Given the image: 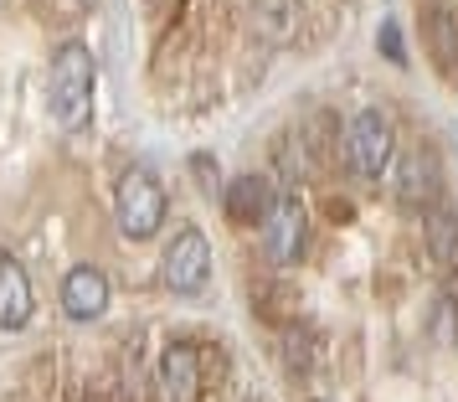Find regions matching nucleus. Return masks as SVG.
I'll return each mask as SVG.
<instances>
[{
    "mask_svg": "<svg viewBox=\"0 0 458 402\" xmlns=\"http://www.w3.org/2000/svg\"><path fill=\"white\" fill-rule=\"evenodd\" d=\"M93 88H98V63L83 42H63L47 67V108L63 129H83L93 114Z\"/></svg>",
    "mask_w": 458,
    "mask_h": 402,
    "instance_id": "f257e3e1",
    "label": "nucleus"
},
{
    "mask_svg": "<svg viewBox=\"0 0 458 402\" xmlns=\"http://www.w3.org/2000/svg\"><path fill=\"white\" fill-rule=\"evenodd\" d=\"M340 160L355 181H381L396 166V124L376 104L355 108L340 129Z\"/></svg>",
    "mask_w": 458,
    "mask_h": 402,
    "instance_id": "f03ea898",
    "label": "nucleus"
},
{
    "mask_svg": "<svg viewBox=\"0 0 458 402\" xmlns=\"http://www.w3.org/2000/svg\"><path fill=\"white\" fill-rule=\"evenodd\" d=\"M114 222L134 243H145V237H155L165 227V186H160V175L149 166H129L119 175V186H114Z\"/></svg>",
    "mask_w": 458,
    "mask_h": 402,
    "instance_id": "7ed1b4c3",
    "label": "nucleus"
},
{
    "mask_svg": "<svg viewBox=\"0 0 458 402\" xmlns=\"http://www.w3.org/2000/svg\"><path fill=\"white\" fill-rule=\"evenodd\" d=\"M160 278H165L170 295H201L211 278V243L201 227H191L181 222V233L165 243V253H160Z\"/></svg>",
    "mask_w": 458,
    "mask_h": 402,
    "instance_id": "20e7f679",
    "label": "nucleus"
},
{
    "mask_svg": "<svg viewBox=\"0 0 458 402\" xmlns=\"http://www.w3.org/2000/svg\"><path fill=\"white\" fill-rule=\"evenodd\" d=\"M263 253L278 263V269H293L299 258L310 253V212L293 191H278L268 222H263Z\"/></svg>",
    "mask_w": 458,
    "mask_h": 402,
    "instance_id": "39448f33",
    "label": "nucleus"
},
{
    "mask_svg": "<svg viewBox=\"0 0 458 402\" xmlns=\"http://www.w3.org/2000/svg\"><path fill=\"white\" fill-rule=\"evenodd\" d=\"M392 196L402 207H437V160L428 155V145H407L396 150L392 166Z\"/></svg>",
    "mask_w": 458,
    "mask_h": 402,
    "instance_id": "423d86ee",
    "label": "nucleus"
},
{
    "mask_svg": "<svg viewBox=\"0 0 458 402\" xmlns=\"http://www.w3.org/2000/svg\"><path fill=\"white\" fill-rule=\"evenodd\" d=\"M155 402H201V356L196 346L175 340L160 351L155 366Z\"/></svg>",
    "mask_w": 458,
    "mask_h": 402,
    "instance_id": "0eeeda50",
    "label": "nucleus"
},
{
    "mask_svg": "<svg viewBox=\"0 0 458 402\" xmlns=\"http://www.w3.org/2000/svg\"><path fill=\"white\" fill-rule=\"evenodd\" d=\"M63 310H67V320H78V325H88V320L104 315V310H108V278H104V269H93V263L67 269V274H63Z\"/></svg>",
    "mask_w": 458,
    "mask_h": 402,
    "instance_id": "6e6552de",
    "label": "nucleus"
},
{
    "mask_svg": "<svg viewBox=\"0 0 458 402\" xmlns=\"http://www.w3.org/2000/svg\"><path fill=\"white\" fill-rule=\"evenodd\" d=\"M278 201V191L263 181V175H237L232 186H222V212L237 222V227H263Z\"/></svg>",
    "mask_w": 458,
    "mask_h": 402,
    "instance_id": "1a4fd4ad",
    "label": "nucleus"
},
{
    "mask_svg": "<svg viewBox=\"0 0 458 402\" xmlns=\"http://www.w3.org/2000/svg\"><path fill=\"white\" fill-rule=\"evenodd\" d=\"M31 320V278L16 253H0V330H21Z\"/></svg>",
    "mask_w": 458,
    "mask_h": 402,
    "instance_id": "9d476101",
    "label": "nucleus"
},
{
    "mask_svg": "<svg viewBox=\"0 0 458 402\" xmlns=\"http://www.w3.org/2000/svg\"><path fill=\"white\" fill-rule=\"evenodd\" d=\"M428 47L443 73H458V5H433L428 16Z\"/></svg>",
    "mask_w": 458,
    "mask_h": 402,
    "instance_id": "9b49d317",
    "label": "nucleus"
},
{
    "mask_svg": "<svg viewBox=\"0 0 458 402\" xmlns=\"http://www.w3.org/2000/svg\"><path fill=\"white\" fill-rule=\"evenodd\" d=\"M428 248H433L437 258H458V212L448 207V201H437V207H428Z\"/></svg>",
    "mask_w": 458,
    "mask_h": 402,
    "instance_id": "f8f14e48",
    "label": "nucleus"
},
{
    "mask_svg": "<svg viewBox=\"0 0 458 402\" xmlns=\"http://www.w3.org/2000/svg\"><path fill=\"white\" fill-rule=\"evenodd\" d=\"M299 16H304L299 0H258V31H268L273 42H289Z\"/></svg>",
    "mask_w": 458,
    "mask_h": 402,
    "instance_id": "ddd939ff",
    "label": "nucleus"
},
{
    "mask_svg": "<svg viewBox=\"0 0 458 402\" xmlns=\"http://www.w3.org/2000/svg\"><path fill=\"white\" fill-rule=\"evenodd\" d=\"M376 47H381V57H386V63L407 67V42H402V26H396L392 16H386V21H381V31H376Z\"/></svg>",
    "mask_w": 458,
    "mask_h": 402,
    "instance_id": "4468645a",
    "label": "nucleus"
}]
</instances>
